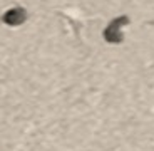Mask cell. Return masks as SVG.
Listing matches in <instances>:
<instances>
[{"mask_svg": "<svg viewBox=\"0 0 154 151\" xmlns=\"http://www.w3.org/2000/svg\"><path fill=\"white\" fill-rule=\"evenodd\" d=\"M25 19H27V14H25V10L20 7H15V8H10V10H7L4 14V17H2V20H4L7 25H20L22 22H25Z\"/></svg>", "mask_w": 154, "mask_h": 151, "instance_id": "7a4b0ae2", "label": "cell"}, {"mask_svg": "<svg viewBox=\"0 0 154 151\" xmlns=\"http://www.w3.org/2000/svg\"><path fill=\"white\" fill-rule=\"evenodd\" d=\"M127 22H129V17H126V15L114 19L107 25V29L104 30V39L111 44H119L121 40H122V30H121V29H122Z\"/></svg>", "mask_w": 154, "mask_h": 151, "instance_id": "6da1fadb", "label": "cell"}]
</instances>
